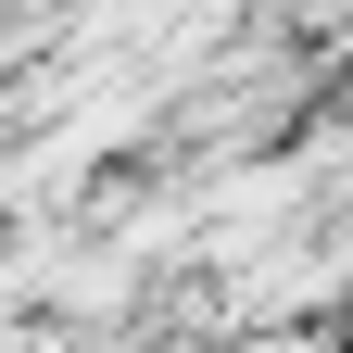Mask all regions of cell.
Masks as SVG:
<instances>
[{
  "label": "cell",
  "instance_id": "cell-1",
  "mask_svg": "<svg viewBox=\"0 0 353 353\" xmlns=\"http://www.w3.org/2000/svg\"><path fill=\"white\" fill-rule=\"evenodd\" d=\"M228 353H353V341H328V328H316V316H290V328H240V341H228Z\"/></svg>",
  "mask_w": 353,
  "mask_h": 353
}]
</instances>
